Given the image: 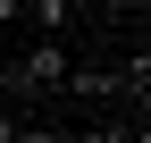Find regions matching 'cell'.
Wrapping results in <instances>:
<instances>
[{
    "instance_id": "1",
    "label": "cell",
    "mask_w": 151,
    "mask_h": 143,
    "mask_svg": "<svg viewBox=\"0 0 151 143\" xmlns=\"http://www.w3.org/2000/svg\"><path fill=\"white\" fill-rule=\"evenodd\" d=\"M25 17H34L42 34H67V17H76V0H25Z\"/></svg>"
},
{
    "instance_id": "3",
    "label": "cell",
    "mask_w": 151,
    "mask_h": 143,
    "mask_svg": "<svg viewBox=\"0 0 151 143\" xmlns=\"http://www.w3.org/2000/svg\"><path fill=\"white\" fill-rule=\"evenodd\" d=\"M17 17H25V0H0V25H17Z\"/></svg>"
},
{
    "instance_id": "2",
    "label": "cell",
    "mask_w": 151,
    "mask_h": 143,
    "mask_svg": "<svg viewBox=\"0 0 151 143\" xmlns=\"http://www.w3.org/2000/svg\"><path fill=\"white\" fill-rule=\"evenodd\" d=\"M17 135H34V126H25L17 110H0V143H17Z\"/></svg>"
}]
</instances>
